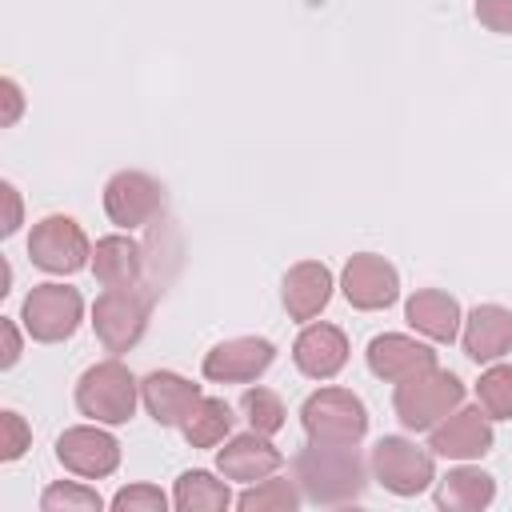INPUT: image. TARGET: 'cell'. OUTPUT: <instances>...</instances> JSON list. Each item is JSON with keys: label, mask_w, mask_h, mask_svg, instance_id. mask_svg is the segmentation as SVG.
I'll use <instances>...</instances> for the list:
<instances>
[{"label": "cell", "mask_w": 512, "mask_h": 512, "mask_svg": "<svg viewBox=\"0 0 512 512\" xmlns=\"http://www.w3.org/2000/svg\"><path fill=\"white\" fill-rule=\"evenodd\" d=\"M292 476L300 484V496L324 508H340L364 496L368 488V464L356 452V444H312L296 452Z\"/></svg>", "instance_id": "6da1fadb"}, {"label": "cell", "mask_w": 512, "mask_h": 512, "mask_svg": "<svg viewBox=\"0 0 512 512\" xmlns=\"http://www.w3.org/2000/svg\"><path fill=\"white\" fill-rule=\"evenodd\" d=\"M156 292H160V284H152V280L124 284V288H104V296L92 308V328H96V336L108 352H128V348L140 344Z\"/></svg>", "instance_id": "7a4b0ae2"}, {"label": "cell", "mask_w": 512, "mask_h": 512, "mask_svg": "<svg viewBox=\"0 0 512 512\" xmlns=\"http://www.w3.org/2000/svg\"><path fill=\"white\" fill-rule=\"evenodd\" d=\"M464 400V384L456 372H444V368H428L412 380H400L396 384V396H392V408L400 416V424L408 432H428L436 428L448 412H456Z\"/></svg>", "instance_id": "3957f363"}, {"label": "cell", "mask_w": 512, "mask_h": 512, "mask_svg": "<svg viewBox=\"0 0 512 512\" xmlns=\"http://www.w3.org/2000/svg\"><path fill=\"white\" fill-rule=\"evenodd\" d=\"M300 424L312 444H360L368 432V412L348 388H320L304 400Z\"/></svg>", "instance_id": "277c9868"}, {"label": "cell", "mask_w": 512, "mask_h": 512, "mask_svg": "<svg viewBox=\"0 0 512 512\" xmlns=\"http://www.w3.org/2000/svg\"><path fill=\"white\" fill-rule=\"evenodd\" d=\"M136 376L120 360L92 364L76 384V408L96 424H124L136 412Z\"/></svg>", "instance_id": "5b68a950"}, {"label": "cell", "mask_w": 512, "mask_h": 512, "mask_svg": "<svg viewBox=\"0 0 512 512\" xmlns=\"http://www.w3.org/2000/svg\"><path fill=\"white\" fill-rule=\"evenodd\" d=\"M80 316H84V300L68 284H36L20 304V320H24L28 336L40 344L68 340L80 328Z\"/></svg>", "instance_id": "8992f818"}, {"label": "cell", "mask_w": 512, "mask_h": 512, "mask_svg": "<svg viewBox=\"0 0 512 512\" xmlns=\"http://www.w3.org/2000/svg\"><path fill=\"white\" fill-rule=\"evenodd\" d=\"M28 256L36 268L52 276H72L84 264H92L88 236L72 216H44L28 236Z\"/></svg>", "instance_id": "52a82bcc"}, {"label": "cell", "mask_w": 512, "mask_h": 512, "mask_svg": "<svg viewBox=\"0 0 512 512\" xmlns=\"http://www.w3.org/2000/svg\"><path fill=\"white\" fill-rule=\"evenodd\" d=\"M372 472L376 480L392 492V496H420L436 472H432V456L424 448H416L404 436H380L372 448Z\"/></svg>", "instance_id": "ba28073f"}, {"label": "cell", "mask_w": 512, "mask_h": 512, "mask_svg": "<svg viewBox=\"0 0 512 512\" xmlns=\"http://www.w3.org/2000/svg\"><path fill=\"white\" fill-rule=\"evenodd\" d=\"M104 212L120 228H144L164 212V188L144 172H116L104 184Z\"/></svg>", "instance_id": "9c48e42d"}, {"label": "cell", "mask_w": 512, "mask_h": 512, "mask_svg": "<svg viewBox=\"0 0 512 512\" xmlns=\"http://www.w3.org/2000/svg\"><path fill=\"white\" fill-rule=\"evenodd\" d=\"M340 288L348 296L352 308L360 312H380L388 304H396L400 296V276L396 268L376 256V252H356L348 264H344V276H340Z\"/></svg>", "instance_id": "30bf717a"}, {"label": "cell", "mask_w": 512, "mask_h": 512, "mask_svg": "<svg viewBox=\"0 0 512 512\" xmlns=\"http://www.w3.org/2000/svg\"><path fill=\"white\" fill-rule=\"evenodd\" d=\"M56 460L84 476V480H100L108 472H116L120 464V444L116 436H108L104 428H88V424H76V428H64L60 440H56Z\"/></svg>", "instance_id": "8fae6325"}, {"label": "cell", "mask_w": 512, "mask_h": 512, "mask_svg": "<svg viewBox=\"0 0 512 512\" xmlns=\"http://www.w3.org/2000/svg\"><path fill=\"white\" fill-rule=\"evenodd\" d=\"M272 360H276L272 340H264V336H236V340L216 344L204 356V376L216 380V384H248L256 376H264L272 368Z\"/></svg>", "instance_id": "7c38bea8"}, {"label": "cell", "mask_w": 512, "mask_h": 512, "mask_svg": "<svg viewBox=\"0 0 512 512\" xmlns=\"http://www.w3.org/2000/svg\"><path fill=\"white\" fill-rule=\"evenodd\" d=\"M428 448L444 460H480L484 452H492V424L480 408H460L432 428Z\"/></svg>", "instance_id": "4fadbf2b"}, {"label": "cell", "mask_w": 512, "mask_h": 512, "mask_svg": "<svg viewBox=\"0 0 512 512\" xmlns=\"http://www.w3.org/2000/svg\"><path fill=\"white\" fill-rule=\"evenodd\" d=\"M368 368L372 376L388 380V384H400V380H412L428 368H436V352L412 336H400V332H384L368 344Z\"/></svg>", "instance_id": "5bb4252c"}, {"label": "cell", "mask_w": 512, "mask_h": 512, "mask_svg": "<svg viewBox=\"0 0 512 512\" xmlns=\"http://www.w3.org/2000/svg\"><path fill=\"white\" fill-rule=\"evenodd\" d=\"M292 360L308 380H332L348 364V336L336 324H308L292 344Z\"/></svg>", "instance_id": "9a60e30c"}, {"label": "cell", "mask_w": 512, "mask_h": 512, "mask_svg": "<svg viewBox=\"0 0 512 512\" xmlns=\"http://www.w3.org/2000/svg\"><path fill=\"white\" fill-rule=\"evenodd\" d=\"M144 408L160 428H184L188 412L200 404V384L176 376V372H152L140 384Z\"/></svg>", "instance_id": "2e32d148"}, {"label": "cell", "mask_w": 512, "mask_h": 512, "mask_svg": "<svg viewBox=\"0 0 512 512\" xmlns=\"http://www.w3.org/2000/svg\"><path fill=\"white\" fill-rule=\"evenodd\" d=\"M216 464H220V472H224L228 480L256 484V480L272 476V472L284 464V456H280V448L268 444V436L244 432V436H232V440L216 452Z\"/></svg>", "instance_id": "e0dca14e"}, {"label": "cell", "mask_w": 512, "mask_h": 512, "mask_svg": "<svg viewBox=\"0 0 512 512\" xmlns=\"http://www.w3.org/2000/svg\"><path fill=\"white\" fill-rule=\"evenodd\" d=\"M464 352L476 364H492L512 352V312L500 304H480L464 320Z\"/></svg>", "instance_id": "ac0fdd59"}, {"label": "cell", "mask_w": 512, "mask_h": 512, "mask_svg": "<svg viewBox=\"0 0 512 512\" xmlns=\"http://www.w3.org/2000/svg\"><path fill=\"white\" fill-rule=\"evenodd\" d=\"M332 300V272L320 260H300L284 276V308L292 320H312Z\"/></svg>", "instance_id": "d6986e66"}, {"label": "cell", "mask_w": 512, "mask_h": 512, "mask_svg": "<svg viewBox=\"0 0 512 512\" xmlns=\"http://www.w3.org/2000/svg\"><path fill=\"white\" fill-rule=\"evenodd\" d=\"M144 244H136L132 236H104L92 248V272L104 288H124V284H140L144 280Z\"/></svg>", "instance_id": "ffe728a7"}, {"label": "cell", "mask_w": 512, "mask_h": 512, "mask_svg": "<svg viewBox=\"0 0 512 512\" xmlns=\"http://www.w3.org/2000/svg\"><path fill=\"white\" fill-rule=\"evenodd\" d=\"M404 316L420 336H428L436 344H452L460 332V304H456V296H448L440 288H420L416 296H408Z\"/></svg>", "instance_id": "44dd1931"}, {"label": "cell", "mask_w": 512, "mask_h": 512, "mask_svg": "<svg viewBox=\"0 0 512 512\" xmlns=\"http://www.w3.org/2000/svg\"><path fill=\"white\" fill-rule=\"evenodd\" d=\"M492 500H496V480L480 468H452L436 488V504L448 512H480Z\"/></svg>", "instance_id": "7402d4cb"}, {"label": "cell", "mask_w": 512, "mask_h": 512, "mask_svg": "<svg viewBox=\"0 0 512 512\" xmlns=\"http://www.w3.org/2000/svg\"><path fill=\"white\" fill-rule=\"evenodd\" d=\"M232 424H236V416H232V408L224 404V400H216V396H200V404L188 412V420H184V440L192 444V448H216L228 432H232Z\"/></svg>", "instance_id": "603a6c76"}, {"label": "cell", "mask_w": 512, "mask_h": 512, "mask_svg": "<svg viewBox=\"0 0 512 512\" xmlns=\"http://www.w3.org/2000/svg\"><path fill=\"white\" fill-rule=\"evenodd\" d=\"M172 500H176L180 512H220V508L232 504V492H228V484L216 480L212 472H200V468H196V472H184V476L176 480Z\"/></svg>", "instance_id": "cb8c5ba5"}, {"label": "cell", "mask_w": 512, "mask_h": 512, "mask_svg": "<svg viewBox=\"0 0 512 512\" xmlns=\"http://www.w3.org/2000/svg\"><path fill=\"white\" fill-rule=\"evenodd\" d=\"M476 400L488 420H512V364H492L476 384Z\"/></svg>", "instance_id": "d4e9b609"}, {"label": "cell", "mask_w": 512, "mask_h": 512, "mask_svg": "<svg viewBox=\"0 0 512 512\" xmlns=\"http://www.w3.org/2000/svg\"><path fill=\"white\" fill-rule=\"evenodd\" d=\"M240 412L252 424V432H260V436H276L284 428V416H288L284 404H280V396L268 392V388H248L240 396Z\"/></svg>", "instance_id": "484cf974"}, {"label": "cell", "mask_w": 512, "mask_h": 512, "mask_svg": "<svg viewBox=\"0 0 512 512\" xmlns=\"http://www.w3.org/2000/svg\"><path fill=\"white\" fill-rule=\"evenodd\" d=\"M296 504H300L296 484L292 480H268V476L256 488L240 492V500H236V508H244V512H292Z\"/></svg>", "instance_id": "4316f807"}, {"label": "cell", "mask_w": 512, "mask_h": 512, "mask_svg": "<svg viewBox=\"0 0 512 512\" xmlns=\"http://www.w3.org/2000/svg\"><path fill=\"white\" fill-rule=\"evenodd\" d=\"M40 508L44 512H100L104 508V500L92 492V488H84V484H48L44 488V496H40Z\"/></svg>", "instance_id": "83f0119b"}, {"label": "cell", "mask_w": 512, "mask_h": 512, "mask_svg": "<svg viewBox=\"0 0 512 512\" xmlns=\"http://www.w3.org/2000/svg\"><path fill=\"white\" fill-rule=\"evenodd\" d=\"M112 508L116 512H164L168 496L156 484H128V488H120L112 496Z\"/></svg>", "instance_id": "f1b7e54d"}, {"label": "cell", "mask_w": 512, "mask_h": 512, "mask_svg": "<svg viewBox=\"0 0 512 512\" xmlns=\"http://www.w3.org/2000/svg\"><path fill=\"white\" fill-rule=\"evenodd\" d=\"M0 428H4L0 456H4V460H20V456H24V448H28V440H32V432H28L24 416H20V412H0Z\"/></svg>", "instance_id": "f546056e"}, {"label": "cell", "mask_w": 512, "mask_h": 512, "mask_svg": "<svg viewBox=\"0 0 512 512\" xmlns=\"http://www.w3.org/2000/svg\"><path fill=\"white\" fill-rule=\"evenodd\" d=\"M476 20L488 32L508 36L512 32V0H476Z\"/></svg>", "instance_id": "4dcf8cb0"}, {"label": "cell", "mask_w": 512, "mask_h": 512, "mask_svg": "<svg viewBox=\"0 0 512 512\" xmlns=\"http://www.w3.org/2000/svg\"><path fill=\"white\" fill-rule=\"evenodd\" d=\"M0 96H4V124H16V116L24 108V96H20L16 80H0Z\"/></svg>", "instance_id": "1f68e13d"}, {"label": "cell", "mask_w": 512, "mask_h": 512, "mask_svg": "<svg viewBox=\"0 0 512 512\" xmlns=\"http://www.w3.org/2000/svg\"><path fill=\"white\" fill-rule=\"evenodd\" d=\"M0 192H4V204H8V216H4L0 232H4V236H12V232L20 228V192H16L12 184H0Z\"/></svg>", "instance_id": "d6a6232c"}, {"label": "cell", "mask_w": 512, "mask_h": 512, "mask_svg": "<svg viewBox=\"0 0 512 512\" xmlns=\"http://www.w3.org/2000/svg\"><path fill=\"white\" fill-rule=\"evenodd\" d=\"M0 328H4V360H0V364H4V368H12V364L20 360V332H16V324H12V320H4Z\"/></svg>", "instance_id": "836d02e7"}]
</instances>
